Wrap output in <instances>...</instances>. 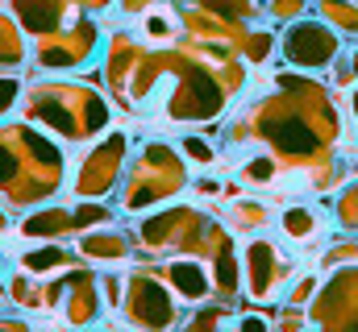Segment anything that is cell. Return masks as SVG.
<instances>
[{
  "label": "cell",
  "instance_id": "cell-1",
  "mask_svg": "<svg viewBox=\"0 0 358 332\" xmlns=\"http://www.w3.org/2000/svg\"><path fill=\"white\" fill-rule=\"evenodd\" d=\"M275 87H279L275 96H263L238 112L242 121L255 125V133H246L250 142H267L283 163L292 158L300 163L308 154L338 146L342 116L329 83H317L308 71H296V75H275Z\"/></svg>",
  "mask_w": 358,
  "mask_h": 332
},
{
  "label": "cell",
  "instance_id": "cell-2",
  "mask_svg": "<svg viewBox=\"0 0 358 332\" xmlns=\"http://www.w3.org/2000/svg\"><path fill=\"white\" fill-rule=\"evenodd\" d=\"M21 116L46 125L67 142H96L113 129V108L100 91H92V75L63 83H34L21 91Z\"/></svg>",
  "mask_w": 358,
  "mask_h": 332
},
{
  "label": "cell",
  "instance_id": "cell-3",
  "mask_svg": "<svg viewBox=\"0 0 358 332\" xmlns=\"http://www.w3.org/2000/svg\"><path fill=\"white\" fill-rule=\"evenodd\" d=\"M183 187H187V170H183L179 146L146 142L138 150L134 166L121 174L117 191H121V208L125 212H146V208H159V204L176 199Z\"/></svg>",
  "mask_w": 358,
  "mask_h": 332
},
{
  "label": "cell",
  "instance_id": "cell-4",
  "mask_svg": "<svg viewBox=\"0 0 358 332\" xmlns=\"http://www.w3.org/2000/svg\"><path fill=\"white\" fill-rule=\"evenodd\" d=\"M342 46H346V38L334 33L317 13H308V17L279 29V59L292 71H308V75L325 71L329 75V67L342 59Z\"/></svg>",
  "mask_w": 358,
  "mask_h": 332
},
{
  "label": "cell",
  "instance_id": "cell-5",
  "mask_svg": "<svg viewBox=\"0 0 358 332\" xmlns=\"http://www.w3.org/2000/svg\"><path fill=\"white\" fill-rule=\"evenodd\" d=\"M125 154H129V137L108 129L92 142V150H84V158L76 166V174L67 179L71 199H104L108 191L121 187L125 174Z\"/></svg>",
  "mask_w": 358,
  "mask_h": 332
},
{
  "label": "cell",
  "instance_id": "cell-6",
  "mask_svg": "<svg viewBox=\"0 0 358 332\" xmlns=\"http://www.w3.org/2000/svg\"><path fill=\"white\" fill-rule=\"evenodd\" d=\"M117 212L100 199H76L71 208H38L34 216L17 220V237L25 241H67V237H84L96 225H113Z\"/></svg>",
  "mask_w": 358,
  "mask_h": 332
},
{
  "label": "cell",
  "instance_id": "cell-7",
  "mask_svg": "<svg viewBox=\"0 0 358 332\" xmlns=\"http://www.w3.org/2000/svg\"><path fill=\"white\" fill-rule=\"evenodd\" d=\"M121 316H125L129 324H142V329H167V324L179 320V295L171 291V282H167L155 266L129 270V274H125Z\"/></svg>",
  "mask_w": 358,
  "mask_h": 332
},
{
  "label": "cell",
  "instance_id": "cell-8",
  "mask_svg": "<svg viewBox=\"0 0 358 332\" xmlns=\"http://www.w3.org/2000/svg\"><path fill=\"white\" fill-rule=\"evenodd\" d=\"M292 262L287 253L275 246L271 237H246L242 246V287L255 303H279L283 299V287L292 282Z\"/></svg>",
  "mask_w": 358,
  "mask_h": 332
},
{
  "label": "cell",
  "instance_id": "cell-9",
  "mask_svg": "<svg viewBox=\"0 0 358 332\" xmlns=\"http://www.w3.org/2000/svg\"><path fill=\"white\" fill-rule=\"evenodd\" d=\"M100 46V29L88 13H80L71 25H63L50 38H38V71H76L88 63Z\"/></svg>",
  "mask_w": 358,
  "mask_h": 332
},
{
  "label": "cell",
  "instance_id": "cell-10",
  "mask_svg": "<svg viewBox=\"0 0 358 332\" xmlns=\"http://www.w3.org/2000/svg\"><path fill=\"white\" fill-rule=\"evenodd\" d=\"M308 324H342L355 329L358 324V266L334 270V278L317 287L313 303H308Z\"/></svg>",
  "mask_w": 358,
  "mask_h": 332
},
{
  "label": "cell",
  "instance_id": "cell-11",
  "mask_svg": "<svg viewBox=\"0 0 358 332\" xmlns=\"http://www.w3.org/2000/svg\"><path fill=\"white\" fill-rule=\"evenodd\" d=\"M334 220H329V208L325 204H313V199H287L279 212H275V233L279 241L292 249H313L329 237Z\"/></svg>",
  "mask_w": 358,
  "mask_h": 332
},
{
  "label": "cell",
  "instance_id": "cell-12",
  "mask_svg": "<svg viewBox=\"0 0 358 332\" xmlns=\"http://www.w3.org/2000/svg\"><path fill=\"white\" fill-rule=\"evenodd\" d=\"M8 8L21 21V29H29L34 38H50L84 13L76 0H8Z\"/></svg>",
  "mask_w": 358,
  "mask_h": 332
},
{
  "label": "cell",
  "instance_id": "cell-13",
  "mask_svg": "<svg viewBox=\"0 0 358 332\" xmlns=\"http://www.w3.org/2000/svg\"><path fill=\"white\" fill-rule=\"evenodd\" d=\"M80 257L88 266H100V270H121L129 262V249H134V237L129 233H117L104 225V233H84L80 237Z\"/></svg>",
  "mask_w": 358,
  "mask_h": 332
},
{
  "label": "cell",
  "instance_id": "cell-14",
  "mask_svg": "<svg viewBox=\"0 0 358 332\" xmlns=\"http://www.w3.org/2000/svg\"><path fill=\"white\" fill-rule=\"evenodd\" d=\"M275 220V212H271L267 199H229V208H225V229L229 233H238V237H259V233H267V225Z\"/></svg>",
  "mask_w": 358,
  "mask_h": 332
},
{
  "label": "cell",
  "instance_id": "cell-15",
  "mask_svg": "<svg viewBox=\"0 0 358 332\" xmlns=\"http://www.w3.org/2000/svg\"><path fill=\"white\" fill-rule=\"evenodd\" d=\"M71 266H84L80 249L71 253V249H63L59 241H46V246H38V249H29V253H21V270H25V274H34V278H50V274H63V270H71Z\"/></svg>",
  "mask_w": 358,
  "mask_h": 332
},
{
  "label": "cell",
  "instance_id": "cell-16",
  "mask_svg": "<svg viewBox=\"0 0 358 332\" xmlns=\"http://www.w3.org/2000/svg\"><path fill=\"white\" fill-rule=\"evenodd\" d=\"M138 21V33L146 38V42H176L179 33V8L176 4H155V8H146V13H138L134 17Z\"/></svg>",
  "mask_w": 358,
  "mask_h": 332
},
{
  "label": "cell",
  "instance_id": "cell-17",
  "mask_svg": "<svg viewBox=\"0 0 358 332\" xmlns=\"http://www.w3.org/2000/svg\"><path fill=\"white\" fill-rule=\"evenodd\" d=\"M313 13L346 42H358V0H313Z\"/></svg>",
  "mask_w": 358,
  "mask_h": 332
},
{
  "label": "cell",
  "instance_id": "cell-18",
  "mask_svg": "<svg viewBox=\"0 0 358 332\" xmlns=\"http://www.w3.org/2000/svg\"><path fill=\"white\" fill-rule=\"evenodd\" d=\"M325 208H329V220H334L338 233L358 237V174L355 179H346V183L334 191V199H329Z\"/></svg>",
  "mask_w": 358,
  "mask_h": 332
},
{
  "label": "cell",
  "instance_id": "cell-19",
  "mask_svg": "<svg viewBox=\"0 0 358 332\" xmlns=\"http://www.w3.org/2000/svg\"><path fill=\"white\" fill-rule=\"evenodd\" d=\"M25 54H29V42L21 33V21L0 13V71H21Z\"/></svg>",
  "mask_w": 358,
  "mask_h": 332
},
{
  "label": "cell",
  "instance_id": "cell-20",
  "mask_svg": "<svg viewBox=\"0 0 358 332\" xmlns=\"http://www.w3.org/2000/svg\"><path fill=\"white\" fill-rule=\"evenodd\" d=\"M329 71H334V91H342L346 112H350V121L358 125V42H355V50L346 59H338Z\"/></svg>",
  "mask_w": 358,
  "mask_h": 332
},
{
  "label": "cell",
  "instance_id": "cell-21",
  "mask_svg": "<svg viewBox=\"0 0 358 332\" xmlns=\"http://www.w3.org/2000/svg\"><path fill=\"white\" fill-rule=\"evenodd\" d=\"M346 266H358V237L350 233H334V241L329 249H321V257H317V270L325 274H334V270H346Z\"/></svg>",
  "mask_w": 358,
  "mask_h": 332
},
{
  "label": "cell",
  "instance_id": "cell-22",
  "mask_svg": "<svg viewBox=\"0 0 358 332\" xmlns=\"http://www.w3.org/2000/svg\"><path fill=\"white\" fill-rule=\"evenodd\" d=\"M279 174H283V166L275 163L271 154H246L242 166H238V179H242L246 187H275Z\"/></svg>",
  "mask_w": 358,
  "mask_h": 332
},
{
  "label": "cell",
  "instance_id": "cell-23",
  "mask_svg": "<svg viewBox=\"0 0 358 332\" xmlns=\"http://www.w3.org/2000/svg\"><path fill=\"white\" fill-rule=\"evenodd\" d=\"M200 13L225 17V21H263V4L259 0H196Z\"/></svg>",
  "mask_w": 358,
  "mask_h": 332
},
{
  "label": "cell",
  "instance_id": "cell-24",
  "mask_svg": "<svg viewBox=\"0 0 358 332\" xmlns=\"http://www.w3.org/2000/svg\"><path fill=\"white\" fill-rule=\"evenodd\" d=\"M183 324H187V329H229L234 316H229V303H221V299H204V303H192V312H187Z\"/></svg>",
  "mask_w": 358,
  "mask_h": 332
},
{
  "label": "cell",
  "instance_id": "cell-25",
  "mask_svg": "<svg viewBox=\"0 0 358 332\" xmlns=\"http://www.w3.org/2000/svg\"><path fill=\"white\" fill-rule=\"evenodd\" d=\"M321 270H308V274H292V282L283 287V299L279 303H292V308H308L313 303V295H317V287H321Z\"/></svg>",
  "mask_w": 358,
  "mask_h": 332
},
{
  "label": "cell",
  "instance_id": "cell-26",
  "mask_svg": "<svg viewBox=\"0 0 358 332\" xmlns=\"http://www.w3.org/2000/svg\"><path fill=\"white\" fill-rule=\"evenodd\" d=\"M179 154H183L187 163H196L200 170H213V166H217V146H213V137H208V133L179 137Z\"/></svg>",
  "mask_w": 358,
  "mask_h": 332
},
{
  "label": "cell",
  "instance_id": "cell-27",
  "mask_svg": "<svg viewBox=\"0 0 358 332\" xmlns=\"http://www.w3.org/2000/svg\"><path fill=\"white\" fill-rule=\"evenodd\" d=\"M313 13V0H267L263 4V21L271 25H292V21H300V17H308Z\"/></svg>",
  "mask_w": 358,
  "mask_h": 332
},
{
  "label": "cell",
  "instance_id": "cell-28",
  "mask_svg": "<svg viewBox=\"0 0 358 332\" xmlns=\"http://www.w3.org/2000/svg\"><path fill=\"white\" fill-rule=\"evenodd\" d=\"M21 91H25V83L17 71H0V116L13 112V104H21Z\"/></svg>",
  "mask_w": 358,
  "mask_h": 332
},
{
  "label": "cell",
  "instance_id": "cell-29",
  "mask_svg": "<svg viewBox=\"0 0 358 332\" xmlns=\"http://www.w3.org/2000/svg\"><path fill=\"white\" fill-rule=\"evenodd\" d=\"M234 329L267 332V329H275V316H271V312H242V316H234Z\"/></svg>",
  "mask_w": 358,
  "mask_h": 332
},
{
  "label": "cell",
  "instance_id": "cell-30",
  "mask_svg": "<svg viewBox=\"0 0 358 332\" xmlns=\"http://www.w3.org/2000/svg\"><path fill=\"white\" fill-rule=\"evenodd\" d=\"M155 4H176V0H121L125 17H138V13H146V8H155Z\"/></svg>",
  "mask_w": 358,
  "mask_h": 332
},
{
  "label": "cell",
  "instance_id": "cell-31",
  "mask_svg": "<svg viewBox=\"0 0 358 332\" xmlns=\"http://www.w3.org/2000/svg\"><path fill=\"white\" fill-rule=\"evenodd\" d=\"M76 4H80L84 13H92V17H96V13H108V8H113L117 0H76Z\"/></svg>",
  "mask_w": 358,
  "mask_h": 332
},
{
  "label": "cell",
  "instance_id": "cell-32",
  "mask_svg": "<svg viewBox=\"0 0 358 332\" xmlns=\"http://www.w3.org/2000/svg\"><path fill=\"white\" fill-rule=\"evenodd\" d=\"M0 329H29L25 316H0Z\"/></svg>",
  "mask_w": 358,
  "mask_h": 332
},
{
  "label": "cell",
  "instance_id": "cell-33",
  "mask_svg": "<svg viewBox=\"0 0 358 332\" xmlns=\"http://www.w3.org/2000/svg\"><path fill=\"white\" fill-rule=\"evenodd\" d=\"M4 225H8V220H4V212H0V233H4Z\"/></svg>",
  "mask_w": 358,
  "mask_h": 332
}]
</instances>
